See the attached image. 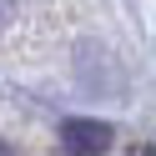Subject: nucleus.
<instances>
[{"label":"nucleus","mask_w":156,"mask_h":156,"mask_svg":"<svg viewBox=\"0 0 156 156\" xmlns=\"http://www.w3.org/2000/svg\"><path fill=\"white\" fill-rule=\"evenodd\" d=\"M61 141H66V151H76V156H101L106 146H111V126H101V121H66Z\"/></svg>","instance_id":"obj_1"},{"label":"nucleus","mask_w":156,"mask_h":156,"mask_svg":"<svg viewBox=\"0 0 156 156\" xmlns=\"http://www.w3.org/2000/svg\"><path fill=\"white\" fill-rule=\"evenodd\" d=\"M131 156H156V146H136V151Z\"/></svg>","instance_id":"obj_2"},{"label":"nucleus","mask_w":156,"mask_h":156,"mask_svg":"<svg viewBox=\"0 0 156 156\" xmlns=\"http://www.w3.org/2000/svg\"><path fill=\"white\" fill-rule=\"evenodd\" d=\"M0 156H5V151H0Z\"/></svg>","instance_id":"obj_3"}]
</instances>
